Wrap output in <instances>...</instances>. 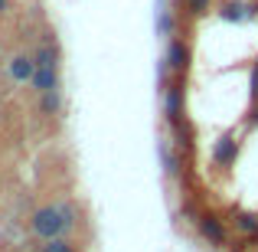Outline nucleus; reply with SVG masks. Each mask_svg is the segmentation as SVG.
<instances>
[{"label": "nucleus", "instance_id": "nucleus-1", "mask_svg": "<svg viewBox=\"0 0 258 252\" xmlns=\"http://www.w3.org/2000/svg\"><path fill=\"white\" fill-rule=\"evenodd\" d=\"M76 220H79V210H76V203H46V207H39V210H33V216H30V229H33V236L36 239H59V236H66V233H72L76 229Z\"/></svg>", "mask_w": 258, "mask_h": 252}, {"label": "nucleus", "instance_id": "nucleus-2", "mask_svg": "<svg viewBox=\"0 0 258 252\" xmlns=\"http://www.w3.org/2000/svg\"><path fill=\"white\" fill-rule=\"evenodd\" d=\"M36 56V79H33V88L36 95L49 92V88H62L59 82V46H56V33H46V39H39V46L33 49Z\"/></svg>", "mask_w": 258, "mask_h": 252}, {"label": "nucleus", "instance_id": "nucleus-3", "mask_svg": "<svg viewBox=\"0 0 258 252\" xmlns=\"http://www.w3.org/2000/svg\"><path fill=\"white\" fill-rule=\"evenodd\" d=\"M186 76H176L173 82H167L164 88V115H167V121H170V128H173V134L183 141V105H186V82H183ZM176 141V144H180Z\"/></svg>", "mask_w": 258, "mask_h": 252}, {"label": "nucleus", "instance_id": "nucleus-4", "mask_svg": "<svg viewBox=\"0 0 258 252\" xmlns=\"http://www.w3.org/2000/svg\"><path fill=\"white\" fill-rule=\"evenodd\" d=\"M7 76H10L13 85H33V79H36V56L33 53H17L7 63Z\"/></svg>", "mask_w": 258, "mask_h": 252}, {"label": "nucleus", "instance_id": "nucleus-5", "mask_svg": "<svg viewBox=\"0 0 258 252\" xmlns=\"http://www.w3.org/2000/svg\"><path fill=\"white\" fill-rule=\"evenodd\" d=\"M189 63H193V49H189V43L180 39V36H173L170 46H167V69H170L173 76H186Z\"/></svg>", "mask_w": 258, "mask_h": 252}, {"label": "nucleus", "instance_id": "nucleus-6", "mask_svg": "<svg viewBox=\"0 0 258 252\" xmlns=\"http://www.w3.org/2000/svg\"><path fill=\"white\" fill-rule=\"evenodd\" d=\"M239 161V138L235 134H222L213 144V164L216 167H235Z\"/></svg>", "mask_w": 258, "mask_h": 252}, {"label": "nucleus", "instance_id": "nucleus-7", "mask_svg": "<svg viewBox=\"0 0 258 252\" xmlns=\"http://www.w3.org/2000/svg\"><path fill=\"white\" fill-rule=\"evenodd\" d=\"M196 229H200V236L206 242H213V246H222V242H226V226H222V220L216 213H200L196 216Z\"/></svg>", "mask_w": 258, "mask_h": 252}, {"label": "nucleus", "instance_id": "nucleus-8", "mask_svg": "<svg viewBox=\"0 0 258 252\" xmlns=\"http://www.w3.org/2000/svg\"><path fill=\"white\" fill-rule=\"evenodd\" d=\"M255 13H258V7H245L242 0H226L222 10H219V17L229 20V23H245V20H252Z\"/></svg>", "mask_w": 258, "mask_h": 252}, {"label": "nucleus", "instance_id": "nucleus-9", "mask_svg": "<svg viewBox=\"0 0 258 252\" xmlns=\"http://www.w3.org/2000/svg\"><path fill=\"white\" fill-rule=\"evenodd\" d=\"M39 112H43L46 118H56V115L62 112V88H49V92L39 95Z\"/></svg>", "mask_w": 258, "mask_h": 252}, {"label": "nucleus", "instance_id": "nucleus-10", "mask_svg": "<svg viewBox=\"0 0 258 252\" xmlns=\"http://www.w3.org/2000/svg\"><path fill=\"white\" fill-rule=\"evenodd\" d=\"M232 220H235V229L239 233H245L248 239H258V216L255 213H232Z\"/></svg>", "mask_w": 258, "mask_h": 252}, {"label": "nucleus", "instance_id": "nucleus-11", "mask_svg": "<svg viewBox=\"0 0 258 252\" xmlns=\"http://www.w3.org/2000/svg\"><path fill=\"white\" fill-rule=\"evenodd\" d=\"M157 151H160V161H164V170H167V177H180V161H183V154L176 158V154H173L167 144H157Z\"/></svg>", "mask_w": 258, "mask_h": 252}, {"label": "nucleus", "instance_id": "nucleus-12", "mask_svg": "<svg viewBox=\"0 0 258 252\" xmlns=\"http://www.w3.org/2000/svg\"><path fill=\"white\" fill-rule=\"evenodd\" d=\"M36 252H79L76 242H69L66 236H59V239H46L43 246H36Z\"/></svg>", "mask_w": 258, "mask_h": 252}, {"label": "nucleus", "instance_id": "nucleus-13", "mask_svg": "<svg viewBox=\"0 0 258 252\" xmlns=\"http://www.w3.org/2000/svg\"><path fill=\"white\" fill-rule=\"evenodd\" d=\"M209 7H213V0H186V13L189 17H206Z\"/></svg>", "mask_w": 258, "mask_h": 252}, {"label": "nucleus", "instance_id": "nucleus-14", "mask_svg": "<svg viewBox=\"0 0 258 252\" xmlns=\"http://www.w3.org/2000/svg\"><path fill=\"white\" fill-rule=\"evenodd\" d=\"M248 102L258 105V63L252 66V72H248Z\"/></svg>", "mask_w": 258, "mask_h": 252}, {"label": "nucleus", "instance_id": "nucleus-15", "mask_svg": "<svg viewBox=\"0 0 258 252\" xmlns=\"http://www.w3.org/2000/svg\"><path fill=\"white\" fill-rule=\"evenodd\" d=\"M157 30H160V36H170V30H173V20H170V13H160V20H157Z\"/></svg>", "mask_w": 258, "mask_h": 252}, {"label": "nucleus", "instance_id": "nucleus-16", "mask_svg": "<svg viewBox=\"0 0 258 252\" xmlns=\"http://www.w3.org/2000/svg\"><path fill=\"white\" fill-rule=\"evenodd\" d=\"M248 128H258V105H252V112H248Z\"/></svg>", "mask_w": 258, "mask_h": 252}, {"label": "nucleus", "instance_id": "nucleus-17", "mask_svg": "<svg viewBox=\"0 0 258 252\" xmlns=\"http://www.w3.org/2000/svg\"><path fill=\"white\" fill-rule=\"evenodd\" d=\"M7 10H10V0H0V17H4Z\"/></svg>", "mask_w": 258, "mask_h": 252}]
</instances>
